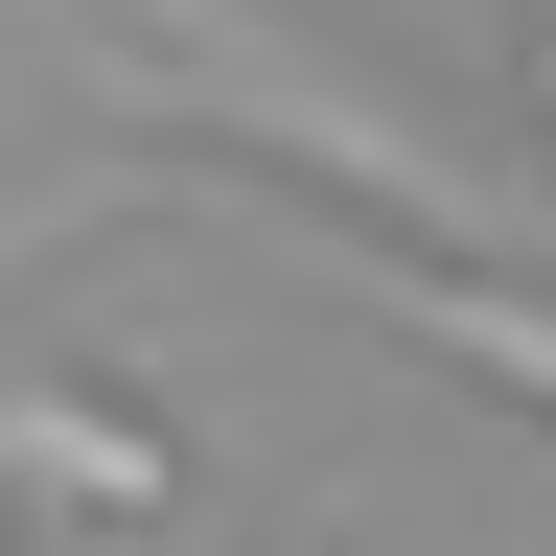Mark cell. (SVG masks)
<instances>
[{
	"mask_svg": "<svg viewBox=\"0 0 556 556\" xmlns=\"http://www.w3.org/2000/svg\"><path fill=\"white\" fill-rule=\"evenodd\" d=\"M93 93H116V116H208V139H255V163L348 186V208H371V232H417V255H533V278H556V186L464 163L441 116H394L371 70L278 47V24H232V0H116Z\"/></svg>",
	"mask_w": 556,
	"mask_h": 556,
	"instance_id": "cell-1",
	"label": "cell"
},
{
	"mask_svg": "<svg viewBox=\"0 0 556 556\" xmlns=\"http://www.w3.org/2000/svg\"><path fill=\"white\" fill-rule=\"evenodd\" d=\"M371 325L394 348H441V371H486V394H510V417H556V278L533 255H371Z\"/></svg>",
	"mask_w": 556,
	"mask_h": 556,
	"instance_id": "cell-2",
	"label": "cell"
},
{
	"mask_svg": "<svg viewBox=\"0 0 556 556\" xmlns=\"http://www.w3.org/2000/svg\"><path fill=\"white\" fill-rule=\"evenodd\" d=\"M0 464H24V486H70L93 533L186 510V417H163V394H93V371H24V394H0Z\"/></svg>",
	"mask_w": 556,
	"mask_h": 556,
	"instance_id": "cell-3",
	"label": "cell"
},
{
	"mask_svg": "<svg viewBox=\"0 0 556 556\" xmlns=\"http://www.w3.org/2000/svg\"><path fill=\"white\" fill-rule=\"evenodd\" d=\"M70 208H116V163H93V186H70ZM70 208H0V278H24V255H47V232H70Z\"/></svg>",
	"mask_w": 556,
	"mask_h": 556,
	"instance_id": "cell-4",
	"label": "cell"
},
{
	"mask_svg": "<svg viewBox=\"0 0 556 556\" xmlns=\"http://www.w3.org/2000/svg\"><path fill=\"white\" fill-rule=\"evenodd\" d=\"M510 47H533V93H556V0H510Z\"/></svg>",
	"mask_w": 556,
	"mask_h": 556,
	"instance_id": "cell-5",
	"label": "cell"
},
{
	"mask_svg": "<svg viewBox=\"0 0 556 556\" xmlns=\"http://www.w3.org/2000/svg\"><path fill=\"white\" fill-rule=\"evenodd\" d=\"M255 556H325V533H255Z\"/></svg>",
	"mask_w": 556,
	"mask_h": 556,
	"instance_id": "cell-6",
	"label": "cell"
},
{
	"mask_svg": "<svg viewBox=\"0 0 556 556\" xmlns=\"http://www.w3.org/2000/svg\"><path fill=\"white\" fill-rule=\"evenodd\" d=\"M0 510H24V464H0Z\"/></svg>",
	"mask_w": 556,
	"mask_h": 556,
	"instance_id": "cell-7",
	"label": "cell"
}]
</instances>
